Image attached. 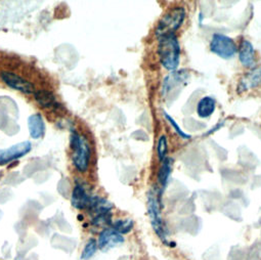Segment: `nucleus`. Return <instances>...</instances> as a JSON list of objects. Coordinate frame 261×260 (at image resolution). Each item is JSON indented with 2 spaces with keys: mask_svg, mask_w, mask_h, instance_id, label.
I'll use <instances>...</instances> for the list:
<instances>
[{
  "mask_svg": "<svg viewBox=\"0 0 261 260\" xmlns=\"http://www.w3.org/2000/svg\"><path fill=\"white\" fill-rule=\"evenodd\" d=\"M148 210H149V215L151 218V223H152V226H153L155 232L159 236L160 239L165 241V237H166L165 236V226H164L163 219H162L159 194L156 189L152 190L149 193Z\"/></svg>",
  "mask_w": 261,
  "mask_h": 260,
  "instance_id": "4",
  "label": "nucleus"
},
{
  "mask_svg": "<svg viewBox=\"0 0 261 260\" xmlns=\"http://www.w3.org/2000/svg\"><path fill=\"white\" fill-rule=\"evenodd\" d=\"M28 127L30 136L34 140L42 138L45 133V124L40 114H33L28 118Z\"/></svg>",
  "mask_w": 261,
  "mask_h": 260,
  "instance_id": "11",
  "label": "nucleus"
},
{
  "mask_svg": "<svg viewBox=\"0 0 261 260\" xmlns=\"http://www.w3.org/2000/svg\"><path fill=\"white\" fill-rule=\"evenodd\" d=\"M92 197H90L82 186L77 185L72 194V205L77 209L89 208Z\"/></svg>",
  "mask_w": 261,
  "mask_h": 260,
  "instance_id": "12",
  "label": "nucleus"
},
{
  "mask_svg": "<svg viewBox=\"0 0 261 260\" xmlns=\"http://www.w3.org/2000/svg\"><path fill=\"white\" fill-rule=\"evenodd\" d=\"M164 116H165V118L167 119V121L171 124V126L174 128V130H175V132L182 138V139H190L191 138V136H189L188 134H186L185 132H184V130L176 124V122H175V120L171 117V116H169L167 113H164Z\"/></svg>",
  "mask_w": 261,
  "mask_h": 260,
  "instance_id": "19",
  "label": "nucleus"
},
{
  "mask_svg": "<svg viewBox=\"0 0 261 260\" xmlns=\"http://www.w3.org/2000/svg\"><path fill=\"white\" fill-rule=\"evenodd\" d=\"M185 18L186 11L184 8L172 9L159 22L156 29V35L160 38L164 35L174 34V32L182 25Z\"/></svg>",
  "mask_w": 261,
  "mask_h": 260,
  "instance_id": "3",
  "label": "nucleus"
},
{
  "mask_svg": "<svg viewBox=\"0 0 261 260\" xmlns=\"http://www.w3.org/2000/svg\"><path fill=\"white\" fill-rule=\"evenodd\" d=\"M34 97L36 101L43 108L46 109H57L60 103L57 101L56 96L47 90H38L34 92Z\"/></svg>",
  "mask_w": 261,
  "mask_h": 260,
  "instance_id": "13",
  "label": "nucleus"
},
{
  "mask_svg": "<svg viewBox=\"0 0 261 260\" xmlns=\"http://www.w3.org/2000/svg\"><path fill=\"white\" fill-rule=\"evenodd\" d=\"M3 81L11 88L19 90L25 94H34L35 88L34 85L26 80L25 78L21 77L20 75H17L16 73L10 72V71H4L0 74Z\"/></svg>",
  "mask_w": 261,
  "mask_h": 260,
  "instance_id": "6",
  "label": "nucleus"
},
{
  "mask_svg": "<svg viewBox=\"0 0 261 260\" xmlns=\"http://www.w3.org/2000/svg\"><path fill=\"white\" fill-rule=\"evenodd\" d=\"M168 151V144H167V139L165 136H161L158 141V146H157V153L160 161H163L166 159V154Z\"/></svg>",
  "mask_w": 261,
  "mask_h": 260,
  "instance_id": "17",
  "label": "nucleus"
},
{
  "mask_svg": "<svg viewBox=\"0 0 261 260\" xmlns=\"http://www.w3.org/2000/svg\"><path fill=\"white\" fill-rule=\"evenodd\" d=\"M171 168H172V163L171 160L166 158L162 161V165L158 174L159 183L162 186V188H165L167 186V183L169 180V176L171 173Z\"/></svg>",
  "mask_w": 261,
  "mask_h": 260,
  "instance_id": "15",
  "label": "nucleus"
},
{
  "mask_svg": "<svg viewBox=\"0 0 261 260\" xmlns=\"http://www.w3.org/2000/svg\"><path fill=\"white\" fill-rule=\"evenodd\" d=\"M96 249H97V243H96L94 240H90V241L86 244L85 248L83 249L82 256H81L82 259H89V258L95 253Z\"/></svg>",
  "mask_w": 261,
  "mask_h": 260,
  "instance_id": "18",
  "label": "nucleus"
},
{
  "mask_svg": "<svg viewBox=\"0 0 261 260\" xmlns=\"http://www.w3.org/2000/svg\"><path fill=\"white\" fill-rule=\"evenodd\" d=\"M123 242L124 237L120 232H118L114 228H106L99 235L97 246L100 250L107 251L109 249L121 245Z\"/></svg>",
  "mask_w": 261,
  "mask_h": 260,
  "instance_id": "8",
  "label": "nucleus"
},
{
  "mask_svg": "<svg viewBox=\"0 0 261 260\" xmlns=\"http://www.w3.org/2000/svg\"><path fill=\"white\" fill-rule=\"evenodd\" d=\"M210 50L221 59L229 60L237 54L238 48L230 37L223 34H214L210 42Z\"/></svg>",
  "mask_w": 261,
  "mask_h": 260,
  "instance_id": "5",
  "label": "nucleus"
},
{
  "mask_svg": "<svg viewBox=\"0 0 261 260\" xmlns=\"http://www.w3.org/2000/svg\"><path fill=\"white\" fill-rule=\"evenodd\" d=\"M133 227H134V221L129 218L118 220L114 224V229L117 230L118 232H120L121 235L129 232L133 229Z\"/></svg>",
  "mask_w": 261,
  "mask_h": 260,
  "instance_id": "16",
  "label": "nucleus"
},
{
  "mask_svg": "<svg viewBox=\"0 0 261 260\" xmlns=\"http://www.w3.org/2000/svg\"><path fill=\"white\" fill-rule=\"evenodd\" d=\"M239 58L240 62L246 68H253L256 64L255 58V50L252 43L246 39H243L240 45L239 50Z\"/></svg>",
  "mask_w": 261,
  "mask_h": 260,
  "instance_id": "10",
  "label": "nucleus"
},
{
  "mask_svg": "<svg viewBox=\"0 0 261 260\" xmlns=\"http://www.w3.org/2000/svg\"><path fill=\"white\" fill-rule=\"evenodd\" d=\"M71 147L73 150L72 159L75 167L80 172L86 171L90 162V146L87 140L85 137L73 132L71 136Z\"/></svg>",
  "mask_w": 261,
  "mask_h": 260,
  "instance_id": "2",
  "label": "nucleus"
},
{
  "mask_svg": "<svg viewBox=\"0 0 261 260\" xmlns=\"http://www.w3.org/2000/svg\"><path fill=\"white\" fill-rule=\"evenodd\" d=\"M261 88V66L252 69L240 81L238 85L239 93H243L253 88Z\"/></svg>",
  "mask_w": 261,
  "mask_h": 260,
  "instance_id": "9",
  "label": "nucleus"
},
{
  "mask_svg": "<svg viewBox=\"0 0 261 260\" xmlns=\"http://www.w3.org/2000/svg\"><path fill=\"white\" fill-rule=\"evenodd\" d=\"M31 150L32 144L30 142L19 143L17 145L12 146L11 148L0 150V164L5 165L15 160H18L26 156L28 153H30Z\"/></svg>",
  "mask_w": 261,
  "mask_h": 260,
  "instance_id": "7",
  "label": "nucleus"
},
{
  "mask_svg": "<svg viewBox=\"0 0 261 260\" xmlns=\"http://www.w3.org/2000/svg\"><path fill=\"white\" fill-rule=\"evenodd\" d=\"M158 51L161 64L165 69L168 71H173L178 67L180 59V46L175 34L160 37Z\"/></svg>",
  "mask_w": 261,
  "mask_h": 260,
  "instance_id": "1",
  "label": "nucleus"
},
{
  "mask_svg": "<svg viewBox=\"0 0 261 260\" xmlns=\"http://www.w3.org/2000/svg\"><path fill=\"white\" fill-rule=\"evenodd\" d=\"M216 108L215 99L211 96H204L201 98L197 105V113L200 118H208L210 117Z\"/></svg>",
  "mask_w": 261,
  "mask_h": 260,
  "instance_id": "14",
  "label": "nucleus"
}]
</instances>
